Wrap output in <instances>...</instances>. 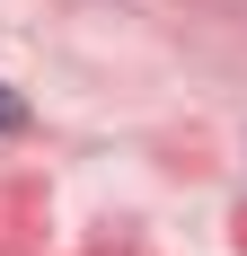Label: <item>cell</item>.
<instances>
[{"label":"cell","instance_id":"1","mask_svg":"<svg viewBox=\"0 0 247 256\" xmlns=\"http://www.w3.org/2000/svg\"><path fill=\"white\" fill-rule=\"evenodd\" d=\"M9 124H18V98H9V88H0V132H9Z\"/></svg>","mask_w":247,"mask_h":256}]
</instances>
